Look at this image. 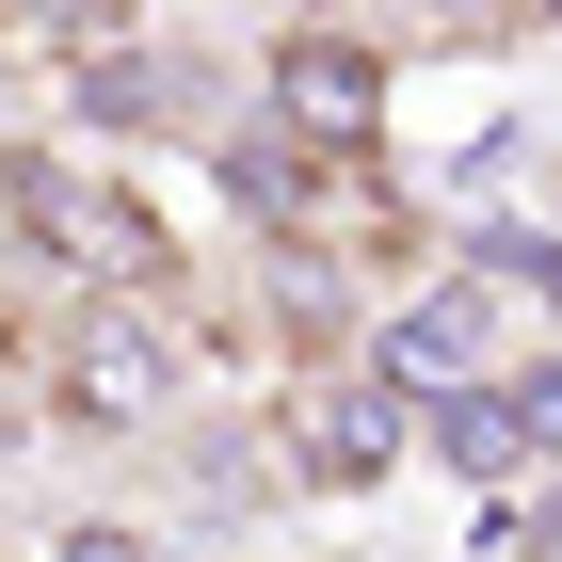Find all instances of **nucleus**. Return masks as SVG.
Wrapping results in <instances>:
<instances>
[{"label": "nucleus", "instance_id": "nucleus-1", "mask_svg": "<svg viewBox=\"0 0 562 562\" xmlns=\"http://www.w3.org/2000/svg\"><path fill=\"white\" fill-rule=\"evenodd\" d=\"M48 402H65V434H161L177 418V338L145 322L130 290L81 305V322L48 338Z\"/></svg>", "mask_w": 562, "mask_h": 562}, {"label": "nucleus", "instance_id": "nucleus-2", "mask_svg": "<svg viewBox=\"0 0 562 562\" xmlns=\"http://www.w3.org/2000/svg\"><path fill=\"white\" fill-rule=\"evenodd\" d=\"M402 450H418V402H402L386 370H322V386H290V402H273V467H290V482H322V498H370Z\"/></svg>", "mask_w": 562, "mask_h": 562}, {"label": "nucleus", "instance_id": "nucleus-3", "mask_svg": "<svg viewBox=\"0 0 562 562\" xmlns=\"http://www.w3.org/2000/svg\"><path fill=\"white\" fill-rule=\"evenodd\" d=\"M258 97H273V130H290V145H386V48H370V33H338V16L273 33Z\"/></svg>", "mask_w": 562, "mask_h": 562}, {"label": "nucleus", "instance_id": "nucleus-4", "mask_svg": "<svg viewBox=\"0 0 562 562\" xmlns=\"http://www.w3.org/2000/svg\"><path fill=\"white\" fill-rule=\"evenodd\" d=\"M370 370H386L402 402H434V386H482V370H498V273H450V290H402L386 322H370Z\"/></svg>", "mask_w": 562, "mask_h": 562}, {"label": "nucleus", "instance_id": "nucleus-5", "mask_svg": "<svg viewBox=\"0 0 562 562\" xmlns=\"http://www.w3.org/2000/svg\"><path fill=\"white\" fill-rule=\"evenodd\" d=\"M33 241L48 258H97V290H161L177 241L130 210V193H97V177H33Z\"/></svg>", "mask_w": 562, "mask_h": 562}, {"label": "nucleus", "instance_id": "nucleus-6", "mask_svg": "<svg viewBox=\"0 0 562 562\" xmlns=\"http://www.w3.org/2000/svg\"><path fill=\"white\" fill-rule=\"evenodd\" d=\"M418 434H434V467H467V482H515V467H530V450H515V402H498V370H482V386H434Z\"/></svg>", "mask_w": 562, "mask_h": 562}, {"label": "nucleus", "instance_id": "nucleus-7", "mask_svg": "<svg viewBox=\"0 0 562 562\" xmlns=\"http://www.w3.org/2000/svg\"><path fill=\"white\" fill-rule=\"evenodd\" d=\"M498 402H515V450H530V467H562V353L498 370Z\"/></svg>", "mask_w": 562, "mask_h": 562}, {"label": "nucleus", "instance_id": "nucleus-8", "mask_svg": "<svg viewBox=\"0 0 562 562\" xmlns=\"http://www.w3.org/2000/svg\"><path fill=\"white\" fill-rule=\"evenodd\" d=\"M482 530H498V562H562V482H530V498H498Z\"/></svg>", "mask_w": 562, "mask_h": 562}, {"label": "nucleus", "instance_id": "nucleus-9", "mask_svg": "<svg viewBox=\"0 0 562 562\" xmlns=\"http://www.w3.org/2000/svg\"><path fill=\"white\" fill-rule=\"evenodd\" d=\"M48 562H177V547H161V530H130V515H65V530H48Z\"/></svg>", "mask_w": 562, "mask_h": 562}, {"label": "nucleus", "instance_id": "nucleus-10", "mask_svg": "<svg viewBox=\"0 0 562 562\" xmlns=\"http://www.w3.org/2000/svg\"><path fill=\"white\" fill-rule=\"evenodd\" d=\"M482 273H498V290H530L562 322V241H515V225H498V241H482Z\"/></svg>", "mask_w": 562, "mask_h": 562}, {"label": "nucleus", "instance_id": "nucleus-11", "mask_svg": "<svg viewBox=\"0 0 562 562\" xmlns=\"http://www.w3.org/2000/svg\"><path fill=\"white\" fill-rule=\"evenodd\" d=\"M418 33H434V48H482V33H498V0H418Z\"/></svg>", "mask_w": 562, "mask_h": 562}, {"label": "nucleus", "instance_id": "nucleus-12", "mask_svg": "<svg viewBox=\"0 0 562 562\" xmlns=\"http://www.w3.org/2000/svg\"><path fill=\"white\" fill-rule=\"evenodd\" d=\"M0 113H16V48H0Z\"/></svg>", "mask_w": 562, "mask_h": 562}, {"label": "nucleus", "instance_id": "nucleus-13", "mask_svg": "<svg viewBox=\"0 0 562 562\" xmlns=\"http://www.w3.org/2000/svg\"><path fill=\"white\" fill-rule=\"evenodd\" d=\"M547 16H562V0H547Z\"/></svg>", "mask_w": 562, "mask_h": 562}]
</instances>
